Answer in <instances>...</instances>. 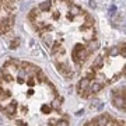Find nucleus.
I'll return each instance as SVG.
<instances>
[{
    "mask_svg": "<svg viewBox=\"0 0 126 126\" xmlns=\"http://www.w3.org/2000/svg\"><path fill=\"white\" fill-rule=\"evenodd\" d=\"M119 53H121V48H112L109 50V56H118Z\"/></svg>",
    "mask_w": 126,
    "mask_h": 126,
    "instance_id": "obj_16",
    "label": "nucleus"
},
{
    "mask_svg": "<svg viewBox=\"0 0 126 126\" xmlns=\"http://www.w3.org/2000/svg\"><path fill=\"white\" fill-rule=\"evenodd\" d=\"M17 107H18V104L11 99V102H9L4 108H3V112L6 113V116L14 118V116H16V113H17Z\"/></svg>",
    "mask_w": 126,
    "mask_h": 126,
    "instance_id": "obj_1",
    "label": "nucleus"
},
{
    "mask_svg": "<svg viewBox=\"0 0 126 126\" xmlns=\"http://www.w3.org/2000/svg\"><path fill=\"white\" fill-rule=\"evenodd\" d=\"M104 66V56H98L95 59V62L93 63V70H98Z\"/></svg>",
    "mask_w": 126,
    "mask_h": 126,
    "instance_id": "obj_8",
    "label": "nucleus"
},
{
    "mask_svg": "<svg viewBox=\"0 0 126 126\" xmlns=\"http://www.w3.org/2000/svg\"><path fill=\"white\" fill-rule=\"evenodd\" d=\"M60 105H62V98L60 97H56V98L52 101V104H50V107H52V109H55V111H58L59 112V109H60Z\"/></svg>",
    "mask_w": 126,
    "mask_h": 126,
    "instance_id": "obj_9",
    "label": "nucleus"
},
{
    "mask_svg": "<svg viewBox=\"0 0 126 126\" xmlns=\"http://www.w3.org/2000/svg\"><path fill=\"white\" fill-rule=\"evenodd\" d=\"M16 125H17V126H27V123H25L24 121H17V122H16Z\"/></svg>",
    "mask_w": 126,
    "mask_h": 126,
    "instance_id": "obj_20",
    "label": "nucleus"
},
{
    "mask_svg": "<svg viewBox=\"0 0 126 126\" xmlns=\"http://www.w3.org/2000/svg\"><path fill=\"white\" fill-rule=\"evenodd\" d=\"M18 45H20V39H18V38H16V39H11V41H10L9 48H10V49H17Z\"/></svg>",
    "mask_w": 126,
    "mask_h": 126,
    "instance_id": "obj_15",
    "label": "nucleus"
},
{
    "mask_svg": "<svg viewBox=\"0 0 126 126\" xmlns=\"http://www.w3.org/2000/svg\"><path fill=\"white\" fill-rule=\"evenodd\" d=\"M123 74H125V76H126V67L123 69Z\"/></svg>",
    "mask_w": 126,
    "mask_h": 126,
    "instance_id": "obj_24",
    "label": "nucleus"
},
{
    "mask_svg": "<svg viewBox=\"0 0 126 126\" xmlns=\"http://www.w3.org/2000/svg\"><path fill=\"white\" fill-rule=\"evenodd\" d=\"M36 83H38L36 77L35 76H31V77H28V79H27V83H25V84H27L28 87H32V86H35Z\"/></svg>",
    "mask_w": 126,
    "mask_h": 126,
    "instance_id": "obj_14",
    "label": "nucleus"
},
{
    "mask_svg": "<svg viewBox=\"0 0 126 126\" xmlns=\"http://www.w3.org/2000/svg\"><path fill=\"white\" fill-rule=\"evenodd\" d=\"M98 48H99L98 41H90V44H88V50H90V52H94V50H97Z\"/></svg>",
    "mask_w": 126,
    "mask_h": 126,
    "instance_id": "obj_13",
    "label": "nucleus"
},
{
    "mask_svg": "<svg viewBox=\"0 0 126 126\" xmlns=\"http://www.w3.org/2000/svg\"><path fill=\"white\" fill-rule=\"evenodd\" d=\"M50 7H52V1H50V0H45V1H42V3L38 6L39 11H49Z\"/></svg>",
    "mask_w": 126,
    "mask_h": 126,
    "instance_id": "obj_7",
    "label": "nucleus"
},
{
    "mask_svg": "<svg viewBox=\"0 0 126 126\" xmlns=\"http://www.w3.org/2000/svg\"><path fill=\"white\" fill-rule=\"evenodd\" d=\"M116 126H125V122H123V121H118L116 122Z\"/></svg>",
    "mask_w": 126,
    "mask_h": 126,
    "instance_id": "obj_21",
    "label": "nucleus"
},
{
    "mask_svg": "<svg viewBox=\"0 0 126 126\" xmlns=\"http://www.w3.org/2000/svg\"><path fill=\"white\" fill-rule=\"evenodd\" d=\"M42 111H44V113H50V111H52V107H48V105H44L42 107Z\"/></svg>",
    "mask_w": 126,
    "mask_h": 126,
    "instance_id": "obj_17",
    "label": "nucleus"
},
{
    "mask_svg": "<svg viewBox=\"0 0 126 126\" xmlns=\"http://www.w3.org/2000/svg\"><path fill=\"white\" fill-rule=\"evenodd\" d=\"M125 101L126 99L122 95H115L112 99V104H113V107H116L119 109H125Z\"/></svg>",
    "mask_w": 126,
    "mask_h": 126,
    "instance_id": "obj_4",
    "label": "nucleus"
},
{
    "mask_svg": "<svg viewBox=\"0 0 126 126\" xmlns=\"http://www.w3.org/2000/svg\"><path fill=\"white\" fill-rule=\"evenodd\" d=\"M69 14L74 18V17H77V16H81V14H86V13H84V10H81L79 6L72 4V6H70V10H69Z\"/></svg>",
    "mask_w": 126,
    "mask_h": 126,
    "instance_id": "obj_5",
    "label": "nucleus"
},
{
    "mask_svg": "<svg viewBox=\"0 0 126 126\" xmlns=\"http://www.w3.org/2000/svg\"><path fill=\"white\" fill-rule=\"evenodd\" d=\"M90 86H91V80L88 77H84V79H81L79 81V84H77V88H79V94H81L83 91L86 90H90Z\"/></svg>",
    "mask_w": 126,
    "mask_h": 126,
    "instance_id": "obj_2",
    "label": "nucleus"
},
{
    "mask_svg": "<svg viewBox=\"0 0 126 126\" xmlns=\"http://www.w3.org/2000/svg\"><path fill=\"white\" fill-rule=\"evenodd\" d=\"M32 94H34V91H32V88H30V90H28V93H27V95H28V97H31Z\"/></svg>",
    "mask_w": 126,
    "mask_h": 126,
    "instance_id": "obj_22",
    "label": "nucleus"
},
{
    "mask_svg": "<svg viewBox=\"0 0 126 126\" xmlns=\"http://www.w3.org/2000/svg\"><path fill=\"white\" fill-rule=\"evenodd\" d=\"M101 90H102V84H101V83H93L90 86V91L93 94H97V93H99Z\"/></svg>",
    "mask_w": 126,
    "mask_h": 126,
    "instance_id": "obj_11",
    "label": "nucleus"
},
{
    "mask_svg": "<svg viewBox=\"0 0 126 126\" xmlns=\"http://www.w3.org/2000/svg\"><path fill=\"white\" fill-rule=\"evenodd\" d=\"M35 77H36V80H38V83H45V84H46V81H48V77H46V74L44 73L42 69L38 72V74H36Z\"/></svg>",
    "mask_w": 126,
    "mask_h": 126,
    "instance_id": "obj_10",
    "label": "nucleus"
},
{
    "mask_svg": "<svg viewBox=\"0 0 126 126\" xmlns=\"http://www.w3.org/2000/svg\"><path fill=\"white\" fill-rule=\"evenodd\" d=\"M121 55L122 56H126V45H123L121 48Z\"/></svg>",
    "mask_w": 126,
    "mask_h": 126,
    "instance_id": "obj_19",
    "label": "nucleus"
},
{
    "mask_svg": "<svg viewBox=\"0 0 126 126\" xmlns=\"http://www.w3.org/2000/svg\"><path fill=\"white\" fill-rule=\"evenodd\" d=\"M56 67H58V70L62 74H64V76H72L73 73L70 72V67H69V64L66 62H56Z\"/></svg>",
    "mask_w": 126,
    "mask_h": 126,
    "instance_id": "obj_3",
    "label": "nucleus"
},
{
    "mask_svg": "<svg viewBox=\"0 0 126 126\" xmlns=\"http://www.w3.org/2000/svg\"><path fill=\"white\" fill-rule=\"evenodd\" d=\"M119 76H121V74H115V76H113V81L119 80Z\"/></svg>",
    "mask_w": 126,
    "mask_h": 126,
    "instance_id": "obj_23",
    "label": "nucleus"
},
{
    "mask_svg": "<svg viewBox=\"0 0 126 126\" xmlns=\"http://www.w3.org/2000/svg\"><path fill=\"white\" fill-rule=\"evenodd\" d=\"M93 122L95 123V126H108V116L99 115V116H97Z\"/></svg>",
    "mask_w": 126,
    "mask_h": 126,
    "instance_id": "obj_6",
    "label": "nucleus"
},
{
    "mask_svg": "<svg viewBox=\"0 0 126 126\" xmlns=\"http://www.w3.org/2000/svg\"><path fill=\"white\" fill-rule=\"evenodd\" d=\"M56 126H69V122L67 121H59V122H56Z\"/></svg>",
    "mask_w": 126,
    "mask_h": 126,
    "instance_id": "obj_18",
    "label": "nucleus"
},
{
    "mask_svg": "<svg viewBox=\"0 0 126 126\" xmlns=\"http://www.w3.org/2000/svg\"><path fill=\"white\" fill-rule=\"evenodd\" d=\"M38 16H39V9H32L30 11V14H28V18L31 21H35L36 18H38Z\"/></svg>",
    "mask_w": 126,
    "mask_h": 126,
    "instance_id": "obj_12",
    "label": "nucleus"
}]
</instances>
